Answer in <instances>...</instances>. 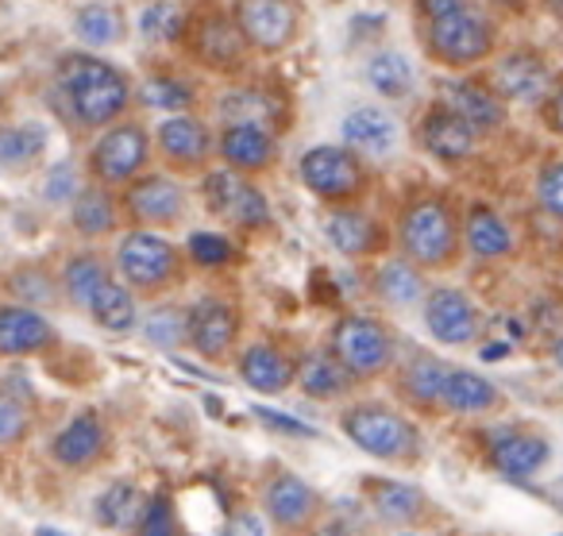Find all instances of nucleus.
<instances>
[{"label":"nucleus","mask_w":563,"mask_h":536,"mask_svg":"<svg viewBox=\"0 0 563 536\" xmlns=\"http://www.w3.org/2000/svg\"><path fill=\"white\" fill-rule=\"evenodd\" d=\"M58 86H63L74 117L89 128L112 124V120L128 109V97H132V86H128L124 74L93 55L63 58V66H58Z\"/></svg>","instance_id":"1"},{"label":"nucleus","mask_w":563,"mask_h":536,"mask_svg":"<svg viewBox=\"0 0 563 536\" xmlns=\"http://www.w3.org/2000/svg\"><path fill=\"white\" fill-rule=\"evenodd\" d=\"M429 47L440 63L448 66H471L478 58L490 55L494 32L486 24V17L478 9H471L467 0H460L455 9H448L444 17L429 20Z\"/></svg>","instance_id":"2"},{"label":"nucleus","mask_w":563,"mask_h":536,"mask_svg":"<svg viewBox=\"0 0 563 536\" xmlns=\"http://www.w3.org/2000/svg\"><path fill=\"white\" fill-rule=\"evenodd\" d=\"M401 248L421 266H448L460 251V232H455L452 212L440 201H417L401 217Z\"/></svg>","instance_id":"3"},{"label":"nucleus","mask_w":563,"mask_h":536,"mask_svg":"<svg viewBox=\"0 0 563 536\" xmlns=\"http://www.w3.org/2000/svg\"><path fill=\"white\" fill-rule=\"evenodd\" d=\"M344 433L355 448L375 459H406L417 448V433L406 417H398L386 405H355L344 413Z\"/></svg>","instance_id":"4"},{"label":"nucleus","mask_w":563,"mask_h":536,"mask_svg":"<svg viewBox=\"0 0 563 536\" xmlns=\"http://www.w3.org/2000/svg\"><path fill=\"white\" fill-rule=\"evenodd\" d=\"M332 351L344 359L355 379L383 374L394 359V343L386 328L367 317H340L336 328H332Z\"/></svg>","instance_id":"5"},{"label":"nucleus","mask_w":563,"mask_h":536,"mask_svg":"<svg viewBox=\"0 0 563 536\" xmlns=\"http://www.w3.org/2000/svg\"><path fill=\"white\" fill-rule=\"evenodd\" d=\"M205 205L217 212L220 220L235 228H266L271 225V209L266 197L243 178L240 171H212L205 178Z\"/></svg>","instance_id":"6"},{"label":"nucleus","mask_w":563,"mask_h":536,"mask_svg":"<svg viewBox=\"0 0 563 536\" xmlns=\"http://www.w3.org/2000/svg\"><path fill=\"white\" fill-rule=\"evenodd\" d=\"M117 266L128 286L135 289H158L178 271V251L155 232H132L117 248Z\"/></svg>","instance_id":"7"},{"label":"nucleus","mask_w":563,"mask_h":536,"mask_svg":"<svg viewBox=\"0 0 563 536\" xmlns=\"http://www.w3.org/2000/svg\"><path fill=\"white\" fill-rule=\"evenodd\" d=\"M235 24L251 47L286 51L298 35V4L294 0H235Z\"/></svg>","instance_id":"8"},{"label":"nucleus","mask_w":563,"mask_h":536,"mask_svg":"<svg viewBox=\"0 0 563 536\" xmlns=\"http://www.w3.org/2000/svg\"><path fill=\"white\" fill-rule=\"evenodd\" d=\"M147 158V135L135 124H120L97 140L93 155H89V171L93 178H101L104 186H124L128 178H135V171Z\"/></svg>","instance_id":"9"},{"label":"nucleus","mask_w":563,"mask_h":536,"mask_svg":"<svg viewBox=\"0 0 563 536\" xmlns=\"http://www.w3.org/2000/svg\"><path fill=\"white\" fill-rule=\"evenodd\" d=\"M301 182H306V189H313L317 197L344 201L363 182L360 158L347 147H313L301 158Z\"/></svg>","instance_id":"10"},{"label":"nucleus","mask_w":563,"mask_h":536,"mask_svg":"<svg viewBox=\"0 0 563 536\" xmlns=\"http://www.w3.org/2000/svg\"><path fill=\"white\" fill-rule=\"evenodd\" d=\"M424 320H429L432 340L448 348H463L478 336V309L463 289H437L424 305Z\"/></svg>","instance_id":"11"},{"label":"nucleus","mask_w":563,"mask_h":536,"mask_svg":"<svg viewBox=\"0 0 563 536\" xmlns=\"http://www.w3.org/2000/svg\"><path fill=\"white\" fill-rule=\"evenodd\" d=\"M263 505L274 525L286 528V533H298V528H306L309 521L317 517L321 497H317V490L309 486V482H301L298 474H274L263 490Z\"/></svg>","instance_id":"12"},{"label":"nucleus","mask_w":563,"mask_h":536,"mask_svg":"<svg viewBox=\"0 0 563 536\" xmlns=\"http://www.w3.org/2000/svg\"><path fill=\"white\" fill-rule=\"evenodd\" d=\"M475 132L478 128L471 124L467 117L452 109V105H440L432 109L429 117L421 120V143L444 163H455V158H467L475 151Z\"/></svg>","instance_id":"13"},{"label":"nucleus","mask_w":563,"mask_h":536,"mask_svg":"<svg viewBox=\"0 0 563 536\" xmlns=\"http://www.w3.org/2000/svg\"><path fill=\"white\" fill-rule=\"evenodd\" d=\"M189 343L209 359L228 355L235 343V313L224 302H217V297L197 302L189 309Z\"/></svg>","instance_id":"14"},{"label":"nucleus","mask_w":563,"mask_h":536,"mask_svg":"<svg viewBox=\"0 0 563 536\" xmlns=\"http://www.w3.org/2000/svg\"><path fill=\"white\" fill-rule=\"evenodd\" d=\"M490 89L506 101H540L548 89V66L529 51H517L494 66Z\"/></svg>","instance_id":"15"},{"label":"nucleus","mask_w":563,"mask_h":536,"mask_svg":"<svg viewBox=\"0 0 563 536\" xmlns=\"http://www.w3.org/2000/svg\"><path fill=\"white\" fill-rule=\"evenodd\" d=\"M104 444H109V433H104L101 417H97V413H78V417L55 436L51 456L63 467H89L104 456Z\"/></svg>","instance_id":"16"},{"label":"nucleus","mask_w":563,"mask_h":536,"mask_svg":"<svg viewBox=\"0 0 563 536\" xmlns=\"http://www.w3.org/2000/svg\"><path fill=\"white\" fill-rule=\"evenodd\" d=\"M181 205H186L181 186H174L163 174H151V178L135 182V186L128 189V209H132V217L143 220V225H155V228L170 225V220L181 217Z\"/></svg>","instance_id":"17"},{"label":"nucleus","mask_w":563,"mask_h":536,"mask_svg":"<svg viewBox=\"0 0 563 536\" xmlns=\"http://www.w3.org/2000/svg\"><path fill=\"white\" fill-rule=\"evenodd\" d=\"M243 47H247V35H243V28L235 24V20L212 12V17H205L201 24H197L194 51L201 55V63L217 66V70H232L243 58Z\"/></svg>","instance_id":"18"},{"label":"nucleus","mask_w":563,"mask_h":536,"mask_svg":"<svg viewBox=\"0 0 563 536\" xmlns=\"http://www.w3.org/2000/svg\"><path fill=\"white\" fill-rule=\"evenodd\" d=\"M490 463L509 479H529L548 463V440L537 433H498L490 440Z\"/></svg>","instance_id":"19"},{"label":"nucleus","mask_w":563,"mask_h":536,"mask_svg":"<svg viewBox=\"0 0 563 536\" xmlns=\"http://www.w3.org/2000/svg\"><path fill=\"white\" fill-rule=\"evenodd\" d=\"M55 340L51 325L27 305H4L0 309V351L4 355H32Z\"/></svg>","instance_id":"20"},{"label":"nucleus","mask_w":563,"mask_h":536,"mask_svg":"<svg viewBox=\"0 0 563 536\" xmlns=\"http://www.w3.org/2000/svg\"><path fill=\"white\" fill-rule=\"evenodd\" d=\"M240 379L247 382L258 394H282L290 390L294 379H298V367L282 355L278 348H266V343H255V348L243 351L240 359Z\"/></svg>","instance_id":"21"},{"label":"nucleus","mask_w":563,"mask_h":536,"mask_svg":"<svg viewBox=\"0 0 563 536\" xmlns=\"http://www.w3.org/2000/svg\"><path fill=\"white\" fill-rule=\"evenodd\" d=\"M220 155H224L228 166H235V171H263L274 155L271 128L228 124L224 132H220Z\"/></svg>","instance_id":"22"},{"label":"nucleus","mask_w":563,"mask_h":536,"mask_svg":"<svg viewBox=\"0 0 563 536\" xmlns=\"http://www.w3.org/2000/svg\"><path fill=\"white\" fill-rule=\"evenodd\" d=\"M352 379L355 374L347 371V363L336 355V351H309V355L298 363L301 390H306L309 397H321V402L347 394V390H352Z\"/></svg>","instance_id":"23"},{"label":"nucleus","mask_w":563,"mask_h":536,"mask_svg":"<svg viewBox=\"0 0 563 536\" xmlns=\"http://www.w3.org/2000/svg\"><path fill=\"white\" fill-rule=\"evenodd\" d=\"M158 147L170 163H181V166H197L209 158L212 151V135L201 120L194 117H174L158 128Z\"/></svg>","instance_id":"24"},{"label":"nucleus","mask_w":563,"mask_h":536,"mask_svg":"<svg viewBox=\"0 0 563 536\" xmlns=\"http://www.w3.org/2000/svg\"><path fill=\"white\" fill-rule=\"evenodd\" d=\"M344 140L367 155H390L398 143V128L383 109H355L344 120Z\"/></svg>","instance_id":"25"},{"label":"nucleus","mask_w":563,"mask_h":536,"mask_svg":"<svg viewBox=\"0 0 563 536\" xmlns=\"http://www.w3.org/2000/svg\"><path fill=\"white\" fill-rule=\"evenodd\" d=\"M444 105H452L460 117H467L478 132H486V128H498L501 120H506V112H501L494 89H483V86H475V81H448V86H444Z\"/></svg>","instance_id":"26"},{"label":"nucleus","mask_w":563,"mask_h":536,"mask_svg":"<svg viewBox=\"0 0 563 536\" xmlns=\"http://www.w3.org/2000/svg\"><path fill=\"white\" fill-rule=\"evenodd\" d=\"M324 232H329V243L340 251V255H367V251L378 243V225L355 209L332 212Z\"/></svg>","instance_id":"27"},{"label":"nucleus","mask_w":563,"mask_h":536,"mask_svg":"<svg viewBox=\"0 0 563 536\" xmlns=\"http://www.w3.org/2000/svg\"><path fill=\"white\" fill-rule=\"evenodd\" d=\"M467 248L475 251L478 259H501L514 248V236H509L506 220H501L498 212L486 209V205H475L467 217Z\"/></svg>","instance_id":"28"},{"label":"nucleus","mask_w":563,"mask_h":536,"mask_svg":"<svg viewBox=\"0 0 563 536\" xmlns=\"http://www.w3.org/2000/svg\"><path fill=\"white\" fill-rule=\"evenodd\" d=\"M147 510L143 494L132 486V482H112L101 497H97V521L112 533H124V528H135Z\"/></svg>","instance_id":"29"},{"label":"nucleus","mask_w":563,"mask_h":536,"mask_svg":"<svg viewBox=\"0 0 563 536\" xmlns=\"http://www.w3.org/2000/svg\"><path fill=\"white\" fill-rule=\"evenodd\" d=\"M444 405L452 413H483L498 405V390L475 371H452L444 386Z\"/></svg>","instance_id":"30"},{"label":"nucleus","mask_w":563,"mask_h":536,"mask_svg":"<svg viewBox=\"0 0 563 536\" xmlns=\"http://www.w3.org/2000/svg\"><path fill=\"white\" fill-rule=\"evenodd\" d=\"M371 502H375L378 517L386 521H417L424 513V494L409 482H371L367 486Z\"/></svg>","instance_id":"31"},{"label":"nucleus","mask_w":563,"mask_h":536,"mask_svg":"<svg viewBox=\"0 0 563 536\" xmlns=\"http://www.w3.org/2000/svg\"><path fill=\"white\" fill-rule=\"evenodd\" d=\"M109 271H104V263L97 255H78V259H70V266H66V274H63V286H66V294H70V302L74 305H93V297L101 294L104 286H109Z\"/></svg>","instance_id":"32"},{"label":"nucleus","mask_w":563,"mask_h":536,"mask_svg":"<svg viewBox=\"0 0 563 536\" xmlns=\"http://www.w3.org/2000/svg\"><path fill=\"white\" fill-rule=\"evenodd\" d=\"M89 313H93L97 325L109 328V332H128V328L135 325V297L128 294L120 282H109V286L93 297Z\"/></svg>","instance_id":"33"},{"label":"nucleus","mask_w":563,"mask_h":536,"mask_svg":"<svg viewBox=\"0 0 563 536\" xmlns=\"http://www.w3.org/2000/svg\"><path fill=\"white\" fill-rule=\"evenodd\" d=\"M367 81L383 97H406L413 89V70H409V63L401 55L383 51V55H375L367 63Z\"/></svg>","instance_id":"34"},{"label":"nucleus","mask_w":563,"mask_h":536,"mask_svg":"<svg viewBox=\"0 0 563 536\" xmlns=\"http://www.w3.org/2000/svg\"><path fill=\"white\" fill-rule=\"evenodd\" d=\"M274 109H278V105H274L266 94H258V89H240V94H228L224 101H220V112H224L228 124H263V128H271L274 124Z\"/></svg>","instance_id":"35"},{"label":"nucleus","mask_w":563,"mask_h":536,"mask_svg":"<svg viewBox=\"0 0 563 536\" xmlns=\"http://www.w3.org/2000/svg\"><path fill=\"white\" fill-rule=\"evenodd\" d=\"M74 228H78L81 236H104L117 228V209H112V201L101 189L78 194V201H74Z\"/></svg>","instance_id":"36"},{"label":"nucleus","mask_w":563,"mask_h":536,"mask_svg":"<svg viewBox=\"0 0 563 536\" xmlns=\"http://www.w3.org/2000/svg\"><path fill=\"white\" fill-rule=\"evenodd\" d=\"M181 28H186V9L174 4V0H158V4H147L140 17V32L155 43H178Z\"/></svg>","instance_id":"37"},{"label":"nucleus","mask_w":563,"mask_h":536,"mask_svg":"<svg viewBox=\"0 0 563 536\" xmlns=\"http://www.w3.org/2000/svg\"><path fill=\"white\" fill-rule=\"evenodd\" d=\"M74 32H78L81 43L89 47H104L120 35V17L109 9V4H86L74 20Z\"/></svg>","instance_id":"38"},{"label":"nucleus","mask_w":563,"mask_h":536,"mask_svg":"<svg viewBox=\"0 0 563 536\" xmlns=\"http://www.w3.org/2000/svg\"><path fill=\"white\" fill-rule=\"evenodd\" d=\"M448 367L437 363V359H417L413 367H409L406 374V386L409 394L417 397V402L432 405V402H444V386H448Z\"/></svg>","instance_id":"39"},{"label":"nucleus","mask_w":563,"mask_h":536,"mask_svg":"<svg viewBox=\"0 0 563 536\" xmlns=\"http://www.w3.org/2000/svg\"><path fill=\"white\" fill-rule=\"evenodd\" d=\"M421 278H417V271L409 263H390L383 274H378V294L386 297V302L394 305H409L421 297Z\"/></svg>","instance_id":"40"},{"label":"nucleus","mask_w":563,"mask_h":536,"mask_svg":"<svg viewBox=\"0 0 563 536\" xmlns=\"http://www.w3.org/2000/svg\"><path fill=\"white\" fill-rule=\"evenodd\" d=\"M27 425H32V402H24L16 394V386H4V397H0V444L12 448Z\"/></svg>","instance_id":"41"},{"label":"nucleus","mask_w":563,"mask_h":536,"mask_svg":"<svg viewBox=\"0 0 563 536\" xmlns=\"http://www.w3.org/2000/svg\"><path fill=\"white\" fill-rule=\"evenodd\" d=\"M140 101L147 105V109H186V105L194 101V94H189V86H181V81L158 74V78L143 81Z\"/></svg>","instance_id":"42"},{"label":"nucleus","mask_w":563,"mask_h":536,"mask_svg":"<svg viewBox=\"0 0 563 536\" xmlns=\"http://www.w3.org/2000/svg\"><path fill=\"white\" fill-rule=\"evenodd\" d=\"M189 336V313L181 309H155L147 320V340L158 348H178Z\"/></svg>","instance_id":"43"},{"label":"nucleus","mask_w":563,"mask_h":536,"mask_svg":"<svg viewBox=\"0 0 563 536\" xmlns=\"http://www.w3.org/2000/svg\"><path fill=\"white\" fill-rule=\"evenodd\" d=\"M43 151V132L40 128H9V132L0 135V158L4 166H20L27 158H35Z\"/></svg>","instance_id":"44"},{"label":"nucleus","mask_w":563,"mask_h":536,"mask_svg":"<svg viewBox=\"0 0 563 536\" xmlns=\"http://www.w3.org/2000/svg\"><path fill=\"white\" fill-rule=\"evenodd\" d=\"M135 536H178V521H174V510L166 497H151L140 525H135Z\"/></svg>","instance_id":"45"},{"label":"nucleus","mask_w":563,"mask_h":536,"mask_svg":"<svg viewBox=\"0 0 563 536\" xmlns=\"http://www.w3.org/2000/svg\"><path fill=\"white\" fill-rule=\"evenodd\" d=\"M189 255L201 266H220L232 259V248H228V240L217 232H194L189 236Z\"/></svg>","instance_id":"46"},{"label":"nucleus","mask_w":563,"mask_h":536,"mask_svg":"<svg viewBox=\"0 0 563 536\" xmlns=\"http://www.w3.org/2000/svg\"><path fill=\"white\" fill-rule=\"evenodd\" d=\"M540 201H544L548 212L563 217V163H548L544 174H540Z\"/></svg>","instance_id":"47"},{"label":"nucleus","mask_w":563,"mask_h":536,"mask_svg":"<svg viewBox=\"0 0 563 536\" xmlns=\"http://www.w3.org/2000/svg\"><path fill=\"white\" fill-rule=\"evenodd\" d=\"M9 289H12V294H20V297H35V302H51V297H55V286H51V282L43 278L40 271H20V274H12Z\"/></svg>","instance_id":"48"},{"label":"nucleus","mask_w":563,"mask_h":536,"mask_svg":"<svg viewBox=\"0 0 563 536\" xmlns=\"http://www.w3.org/2000/svg\"><path fill=\"white\" fill-rule=\"evenodd\" d=\"M220 536H266V525L258 521V513H235Z\"/></svg>","instance_id":"49"},{"label":"nucleus","mask_w":563,"mask_h":536,"mask_svg":"<svg viewBox=\"0 0 563 536\" xmlns=\"http://www.w3.org/2000/svg\"><path fill=\"white\" fill-rule=\"evenodd\" d=\"M255 417H263V425L282 428V433H294V436H313V428H306L301 420H290L286 413H274V409H255Z\"/></svg>","instance_id":"50"},{"label":"nucleus","mask_w":563,"mask_h":536,"mask_svg":"<svg viewBox=\"0 0 563 536\" xmlns=\"http://www.w3.org/2000/svg\"><path fill=\"white\" fill-rule=\"evenodd\" d=\"M70 194H74V174H70V166H58V171L51 174V182H47V197H51V201H66Z\"/></svg>","instance_id":"51"},{"label":"nucleus","mask_w":563,"mask_h":536,"mask_svg":"<svg viewBox=\"0 0 563 536\" xmlns=\"http://www.w3.org/2000/svg\"><path fill=\"white\" fill-rule=\"evenodd\" d=\"M544 120H548V128H552V132L563 135V81L552 89V97L544 101Z\"/></svg>","instance_id":"52"},{"label":"nucleus","mask_w":563,"mask_h":536,"mask_svg":"<svg viewBox=\"0 0 563 536\" xmlns=\"http://www.w3.org/2000/svg\"><path fill=\"white\" fill-rule=\"evenodd\" d=\"M460 0H417V9H421V17L424 20H437V17H444L448 9H455Z\"/></svg>","instance_id":"53"},{"label":"nucleus","mask_w":563,"mask_h":536,"mask_svg":"<svg viewBox=\"0 0 563 536\" xmlns=\"http://www.w3.org/2000/svg\"><path fill=\"white\" fill-rule=\"evenodd\" d=\"M313 536H352V533H347L344 525H324V528H317Z\"/></svg>","instance_id":"54"},{"label":"nucleus","mask_w":563,"mask_h":536,"mask_svg":"<svg viewBox=\"0 0 563 536\" xmlns=\"http://www.w3.org/2000/svg\"><path fill=\"white\" fill-rule=\"evenodd\" d=\"M483 359H490V363L494 359H506V343H490V348L483 351Z\"/></svg>","instance_id":"55"},{"label":"nucleus","mask_w":563,"mask_h":536,"mask_svg":"<svg viewBox=\"0 0 563 536\" xmlns=\"http://www.w3.org/2000/svg\"><path fill=\"white\" fill-rule=\"evenodd\" d=\"M544 4H548V9L555 12V17H563V0H544Z\"/></svg>","instance_id":"56"},{"label":"nucleus","mask_w":563,"mask_h":536,"mask_svg":"<svg viewBox=\"0 0 563 536\" xmlns=\"http://www.w3.org/2000/svg\"><path fill=\"white\" fill-rule=\"evenodd\" d=\"M35 536H63V533H55V528H40Z\"/></svg>","instance_id":"57"},{"label":"nucleus","mask_w":563,"mask_h":536,"mask_svg":"<svg viewBox=\"0 0 563 536\" xmlns=\"http://www.w3.org/2000/svg\"><path fill=\"white\" fill-rule=\"evenodd\" d=\"M401 536H413V533H401Z\"/></svg>","instance_id":"58"}]
</instances>
